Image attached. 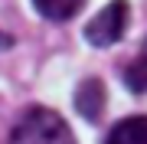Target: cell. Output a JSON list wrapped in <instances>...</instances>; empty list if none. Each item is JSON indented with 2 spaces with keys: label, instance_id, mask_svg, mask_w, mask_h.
<instances>
[{
  "label": "cell",
  "instance_id": "obj_1",
  "mask_svg": "<svg viewBox=\"0 0 147 144\" xmlns=\"http://www.w3.org/2000/svg\"><path fill=\"white\" fill-rule=\"evenodd\" d=\"M10 144H75V134L53 108H30L13 124Z\"/></svg>",
  "mask_w": 147,
  "mask_h": 144
},
{
  "label": "cell",
  "instance_id": "obj_2",
  "mask_svg": "<svg viewBox=\"0 0 147 144\" xmlns=\"http://www.w3.org/2000/svg\"><path fill=\"white\" fill-rule=\"evenodd\" d=\"M127 20H131V7H127V0H111V3H105L88 23H85V39H88L92 46H98V49L115 46L118 39L124 36Z\"/></svg>",
  "mask_w": 147,
  "mask_h": 144
},
{
  "label": "cell",
  "instance_id": "obj_3",
  "mask_svg": "<svg viewBox=\"0 0 147 144\" xmlns=\"http://www.w3.org/2000/svg\"><path fill=\"white\" fill-rule=\"evenodd\" d=\"M105 82L101 79H85L79 89H75V108L85 121H98L101 112H105Z\"/></svg>",
  "mask_w": 147,
  "mask_h": 144
},
{
  "label": "cell",
  "instance_id": "obj_4",
  "mask_svg": "<svg viewBox=\"0 0 147 144\" xmlns=\"http://www.w3.org/2000/svg\"><path fill=\"white\" fill-rule=\"evenodd\" d=\"M105 144H147V115H134L118 121L108 131Z\"/></svg>",
  "mask_w": 147,
  "mask_h": 144
},
{
  "label": "cell",
  "instance_id": "obj_5",
  "mask_svg": "<svg viewBox=\"0 0 147 144\" xmlns=\"http://www.w3.org/2000/svg\"><path fill=\"white\" fill-rule=\"evenodd\" d=\"M33 7H36V13L42 20L65 23V20H72V16L85 7V0H33Z\"/></svg>",
  "mask_w": 147,
  "mask_h": 144
},
{
  "label": "cell",
  "instance_id": "obj_6",
  "mask_svg": "<svg viewBox=\"0 0 147 144\" xmlns=\"http://www.w3.org/2000/svg\"><path fill=\"white\" fill-rule=\"evenodd\" d=\"M124 82H127V89H131V92H147V39H144L137 59L124 69Z\"/></svg>",
  "mask_w": 147,
  "mask_h": 144
}]
</instances>
